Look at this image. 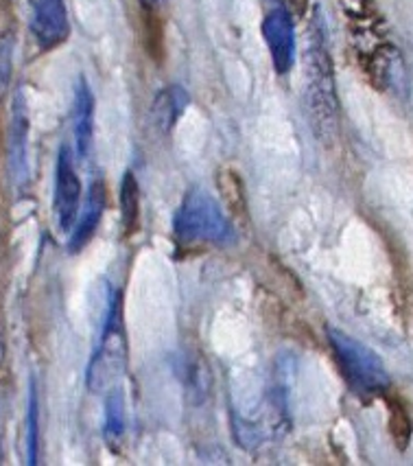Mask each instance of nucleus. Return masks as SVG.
I'll list each match as a JSON object with an SVG mask.
<instances>
[{
	"label": "nucleus",
	"instance_id": "1",
	"mask_svg": "<svg viewBox=\"0 0 413 466\" xmlns=\"http://www.w3.org/2000/svg\"><path fill=\"white\" fill-rule=\"evenodd\" d=\"M304 73H307V106L313 129L319 140L330 143L339 129V99L335 88V70L326 45L324 26L315 15L311 23L307 57H304Z\"/></svg>",
	"mask_w": 413,
	"mask_h": 466
},
{
	"label": "nucleus",
	"instance_id": "2",
	"mask_svg": "<svg viewBox=\"0 0 413 466\" xmlns=\"http://www.w3.org/2000/svg\"><path fill=\"white\" fill-rule=\"evenodd\" d=\"M173 237L182 250H208L235 243V226L206 188H190L173 217Z\"/></svg>",
	"mask_w": 413,
	"mask_h": 466
},
{
	"label": "nucleus",
	"instance_id": "3",
	"mask_svg": "<svg viewBox=\"0 0 413 466\" xmlns=\"http://www.w3.org/2000/svg\"><path fill=\"white\" fill-rule=\"evenodd\" d=\"M125 366H127V339L123 329L121 296L112 289L107 296L99 339L92 349L88 370H86V386L90 392H107L118 386L125 375Z\"/></svg>",
	"mask_w": 413,
	"mask_h": 466
},
{
	"label": "nucleus",
	"instance_id": "4",
	"mask_svg": "<svg viewBox=\"0 0 413 466\" xmlns=\"http://www.w3.org/2000/svg\"><path fill=\"white\" fill-rule=\"evenodd\" d=\"M328 341L333 346L341 375L357 394L374 397V394L388 392L391 379L380 357L372 349L348 335L346 330L335 327H328Z\"/></svg>",
	"mask_w": 413,
	"mask_h": 466
},
{
	"label": "nucleus",
	"instance_id": "5",
	"mask_svg": "<svg viewBox=\"0 0 413 466\" xmlns=\"http://www.w3.org/2000/svg\"><path fill=\"white\" fill-rule=\"evenodd\" d=\"M81 206V180L75 169V151L66 143L57 151L55 162V193H53V213L62 232L73 230Z\"/></svg>",
	"mask_w": 413,
	"mask_h": 466
},
{
	"label": "nucleus",
	"instance_id": "6",
	"mask_svg": "<svg viewBox=\"0 0 413 466\" xmlns=\"http://www.w3.org/2000/svg\"><path fill=\"white\" fill-rule=\"evenodd\" d=\"M29 31L42 51L62 46L70 35L66 0H29Z\"/></svg>",
	"mask_w": 413,
	"mask_h": 466
},
{
	"label": "nucleus",
	"instance_id": "7",
	"mask_svg": "<svg viewBox=\"0 0 413 466\" xmlns=\"http://www.w3.org/2000/svg\"><path fill=\"white\" fill-rule=\"evenodd\" d=\"M263 37L269 48L271 62L278 75H287L296 62V25L285 7H276L265 15Z\"/></svg>",
	"mask_w": 413,
	"mask_h": 466
},
{
	"label": "nucleus",
	"instance_id": "8",
	"mask_svg": "<svg viewBox=\"0 0 413 466\" xmlns=\"http://www.w3.org/2000/svg\"><path fill=\"white\" fill-rule=\"evenodd\" d=\"M9 169L15 184H25L29 171V110L23 90L14 95L9 121Z\"/></svg>",
	"mask_w": 413,
	"mask_h": 466
},
{
	"label": "nucleus",
	"instance_id": "9",
	"mask_svg": "<svg viewBox=\"0 0 413 466\" xmlns=\"http://www.w3.org/2000/svg\"><path fill=\"white\" fill-rule=\"evenodd\" d=\"M106 187L101 180H95L88 188V198H86L84 208H81L79 219L75 221L73 230H70L68 239V250L77 254L84 250L86 246L92 241V237L96 235V228L101 224L103 210H106Z\"/></svg>",
	"mask_w": 413,
	"mask_h": 466
},
{
	"label": "nucleus",
	"instance_id": "10",
	"mask_svg": "<svg viewBox=\"0 0 413 466\" xmlns=\"http://www.w3.org/2000/svg\"><path fill=\"white\" fill-rule=\"evenodd\" d=\"M73 137L77 156L86 158L92 149V138H95V95H92L86 77H79L75 84Z\"/></svg>",
	"mask_w": 413,
	"mask_h": 466
},
{
	"label": "nucleus",
	"instance_id": "11",
	"mask_svg": "<svg viewBox=\"0 0 413 466\" xmlns=\"http://www.w3.org/2000/svg\"><path fill=\"white\" fill-rule=\"evenodd\" d=\"M188 107V92L182 86H168L154 101V123L162 134L176 127L177 118Z\"/></svg>",
	"mask_w": 413,
	"mask_h": 466
},
{
	"label": "nucleus",
	"instance_id": "12",
	"mask_svg": "<svg viewBox=\"0 0 413 466\" xmlns=\"http://www.w3.org/2000/svg\"><path fill=\"white\" fill-rule=\"evenodd\" d=\"M125 436V392L114 386L106 392V411H103V438L107 447L118 449Z\"/></svg>",
	"mask_w": 413,
	"mask_h": 466
},
{
	"label": "nucleus",
	"instance_id": "13",
	"mask_svg": "<svg viewBox=\"0 0 413 466\" xmlns=\"http://www.w3.org/2000/svg\"><path fill=\"white\" fill-rule=\"evenodd\" d=\"M25 444H26V464H37L40 453V394H37L35 377L29 379V399H26V419H25Z\"/></svg>",
	"mask_w": 413,
	"mask_h": 466
},
{
	"label": "nucleus",
	"instance_id": "14",
	"mask_svg": "<svg viewBox=\"0 0 413 466\" xmlns=\"http://www.w3.org/2000/svg\"><path fill=\"white\" fill-rule=\"evenodd\" d=\"M121 221L125 237H134L140 226V188L132 171L125 173L121 184Z\"/></svg>",
	"mask_w": 413,
	"mask_h": 466
},
{
	"label": "nucleus",
	"instance_id": "15",
	"mask_svg": "<svg viewBox=\"0 0 413 466\" xmlns=\"http://www.w3.org/2000/svg\"><path fill=\"white\" fill-rule=\"evenodd\" d=\"M389 430L394 441L398 442L400 449H405L407 441L411 438V420L407 419V414L402 410H394L391 411V420H389Z\"/></svg>",
	"mask_w": 413,
	"mask_h": 466
},
{
	"label": "nucleus",
	"instance_id": "16",
	"mask_svg": "<svg viewBox=\"0 0 413 466\" xmlns=\"http://www.w3.org/2000/svg\"><path fill=\"white\" fill-rule=\"evenodd\" d=\"M9 75H12V46L0 45V92L7 86Z\"/></svg>",
	"mask_w": 413,
	"mask_h": 466
},
{
	"label": "nucleus",
	"instance_id": "17",
	"mask_svg": "<svg viewBox=\"0 0 413 466\" xmlns=\"http://www.w3.org/2000/svg\"><path fill=\"white\" fill-rule=\"evenodd\" d=\"M3 355H5V346H3V338H0V361H3Z\"/></svg>",
	"mask_w": 413,
	"mask_h": 466
},
{
	"label": "nucleus",
	"instance_id": "18",
	"mask_svg": "<svg viewBox=\"0 0 413 466\" xmlns=\"http://www.w3.org/2000/svg\"><path fill=\"white\" fill-rule=\"evenodd\" d=\"M0 414H3V399H0Z\"/></svg>",
	"mask_w": 413,
	"mask_h": 466
}]
</instances>
